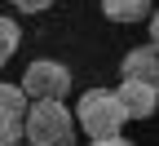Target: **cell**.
<instances>
[{
  "instance_id": "1",
  "label": "cell",
  "mask_w": 159,
  "mask_h": 146,
  "mask_svg": "<svg viewBox=\"0 0 159 146\" xmlns=\"http://www.w3.org/2000/svg\"><path fill=\"white\" fill-rule=\"evenodd\" d=\"M75 120H80V129L93 142H102V137H119V129H124L133 115H128L124 102H119L115 89H89L80 97V106H75Z\"/></svg>"
},
{
  "instance_id": "2",
  "label": "cell",
  "mask_w": 159,
  "mask_h": 146,
  "mask_svg": "<svg viewBox=\"0 0 159 146\" xmlns=\"http://www.w3.org/2000/svg\"><path fill=\"white\" fill-rule=\"evenodd\" d=\"M27 142L31 146H71L75 142V120L66 111V102H31Z\"/></svg>"
},
{
  "instance_id": "3",
  "label": "cell",
  "mask_w": 159,
  "mask_h": 146,
  "mask_svg": "<svg viewBox=\"0 0 159 146\" xmlns=\"http://www.w3.org/2000/svg\"><path fill=\"white\" fill-rule=\"evenodd\" d=\"M22 89H27L31 102H62L66 89H71V71L53 58H35L22 71Z\"/></svg>"
},
{
  "instance_id": "4",
  "label": "cell",
  "mask_w": 159,
  "mask_h": 146,
  "mask_svg": "<svg viewBox=\"0 0 159 146\" xmlns=\"http://www.w3.org/2000/svg\"><path fill=\"white\" fill-rule=\"evenodd\" d=\"M27 115H31V97L22 84H5L0 89V142L18 146L27 137Z\"/></svg>"
},
{
  "instance_id": "5",
  "label": "cell",
  "mask_w": 159,
  "mask_h": 146,
  "mask_svg": "<svg viewBox=\"0 0 159 146\" xmlns=\"http://www.w3.org/2000/svg\"><path fill=\"white\" fill-rule=\"evenodd\" d=\"M119 75H124V80H142V84L159 89V45L150 40V45H142V49H128L124 62H119Z\"/></svg>"
},
{
  "instance_id": "6",
  "label": "cell",
  "mask_w": 159,
  "mask_h": 146,
  "mask_svg": "<svg viewBox=\"0 0 159 146\" xmlns=\"http://www.w3.org/2000/svg\"><path fill=\"white\" fill-rule=\"evenodd\" d=\"M119 102L128 106V115L133 120H150L155 111H159V89H150V84H142V80H119Z\"/></svg>"
},
{
  "instance_id": "7",
  "label": "cell",
  "mask_w": 159,
  "mask_h": 146,
  "mask_svg": "<svg viewBox=\"0 0 159 146\" xmlns=\"http://www.w3.org/2000/svg\"><path fill=\"white\" fill-rule=\"evenodd\" d=\"M102 13L111 22H150L155 0H102Z\"/></svg>"
},
{
  "instance_id": "8",
  "label": "cell",
  "mask_w": 159,
  "mask_h": 146,
  "mask_svg": "<svg viewBox=\"0 0 159 146\" xmlns=\"http://www.w3.org/2000/svg\"><path fill=\"white\" fill-rule=\"evenodd\" d=\"M0 35H5V40H0V58H13L18 53V40H22V31H18V22H13V18H5V22H0Z\"/></svg>"
},
{
  "instance_id": "9",
  "label": "cell",
  "mask_w": 159,
  "mask_h": 146,
  "mask_svg": "<svg viewBox=\"0 0 159 146\" xmlns=\"http://www.w3.org/2000/svg\"><path fill=\"white\" fill-rule=\"evenodd\" d=\"M9 5H13L18 13H44V9L53 5V0H9Z\"/></svg>"
},
{
  "instance_id": "10",
  "label": "cell",
  "mask_w": 159,
  "mask_h": 146,
  "mask_svg": "<svg viewBox=\"0 0 159 146\" xmlns=\"http://www.w3.org/2000/svg\"><path fill=\"white\" fill-rule=\"evenodd\" d=\"M93 146H133L128 137H102V142H93Z\"/></svg>"
},
{
  "instance_id": "11",
  "label": "cell",
  "mask_w": 159,
  "mask_h": 146,
  "mask_svg": "<svg viewBox=\"0 0 159 146\" xmlns=\"http://www.w3.org/2000/svg\"><path fill=\"white\" fill-rule=\"evenodd\" d=\"M150 40L159 45V5H155V18H150Z\"/></svg>"
},
{
  "instance_id": "12",
  "label": "cell",
  "mask_w": 159,
  "mask_h": 146,
  "mask_svg": "<svg viewBox=\"0 0 159 146\" xmlns=\"http://www.w3.org/2000/svg\"><path fill=\"white\" fill-rule=\"evenodd\" d=\"M18 146H22V142H18ZM27 146H31V142H27Z\"/></svg>"
}]
</instances>
